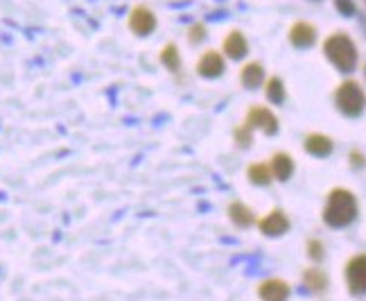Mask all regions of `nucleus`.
<instances>
[{"instance_id":"aec40b11","label":"nucleus","mask_w":366,"mask_h":301,"mask_svg":"<svg viewBox=\"0 0 366 301\" xmlns=\"http://www.w3.org/2000/svg\"><path fill=\"white\" fill-rule=\"evenodd\" d=\"M203 37H206V28H203L201 23H194L188 30V41L190 43H199V41H203Z\"/></svg>"},{"instance_id":"f257e3e1","label":"nucleus","mask_w":366,"mask_h":301,"mask_svg":"<svg viewBox=\"0 0 366 301\" xmlns=\"http://www.w3.org/2000/svg\"><path fill=\"white\" fill-rule=\"evenodd\" d=\"M357 215V200L351 191H344V188H337V191L330 193L326 211H323V220L328 222L330 227H346L351 225Z\"/></svg>"},{"instance_id":"423d86ee","label":"nucleus","mask_w":366,"mask_h":301,"mask_svg":"<svg viewBox=\"0 0 366 301\" xmlns=\"http://www.w3.org/2000/svg\"><path fill=\"white\" fill-rule=\"evenodd\" d=\"M346 277L353 292H366V256H355L348 263Z\"/></svg>"},{"instance_id":"1a4fd4ad","label":"nucleus","mask_w":366,"mask_h":301,"mask_svg":"<svg viewBox=\"0 0 366 301\" xmlns=\"http://www.w3.org/2000/svg\"><path fill=\"white\" fill-rule=\"evenodd\" d=\"M260 229H262V234H267V236H280L289 229V220L283 211H271L267 218L260 222Z\"/></svg>"},{"instance_id":"412c9836","label":"nucleus","mask_w":366,"mask_h":301,"mask_svg":"<svg viewBox=\"0 0 366 301\" xmlns=\"http://www.w3.org/2000/svg\"><path fill=\"white\" fill-rule=\"evenodd\" d=\"M235 139H237V145H240V148H249V145H251V129L249 127H240L235 132Z\"/></svg>"},{"instance_id":"f8f14e48","label":"nucleus","mask_w":366,"mask_h":301,"mask_svg":"<svg viewBox=\"0 0 366 301\" xmlns=\"http://www.w3.org/2000/svg\"><path fill=\"white\" fill-rule=\"evenodd\" d=\"M305 150L314 154V157H328V154L333 152V141L323 134H310L308 139H305Z\"/></svg>"},{"instance_id":"dca6fc26","label":"nucleus","mask_w":366,"mask_h":301,"mask_svg":"<svg viewBox=\"0 0 366 301\" xmlns=\"http://www.w3.org/2000/svg\"><path fill=\"white\" fill-rule=\"evenodd\" d=\"M158 59L167 71H179V68H181V55H179V48L174 46V43H167V46L161 50Z\"/></svg>"},{"instance_id":"a211bd4d","label":"nucleus","mask_w":366,"mask_h":301,"mask_svg":"<svg viewBox=\"0 0 366 301\" xmlns=\"http://www.w3.org/2000/svg\"><path fill=\"white\" fill-rule=\"evenodd\" d=\"M267 98L269 102H274V105H280V102L285 100V86L278 77H271L267 82Z\"/></svg>"},{"instance_id":"4be33fe9","label":"nucleus","mask_w":366,"mask_h":301,"mask_svg":"<svg viewBox=\"0 0 366 301\" xmlns=\"http://www.w3.org/2000/svg\"><path fill=\"white\" fill-rule=\"evenodd\" d=\"M335 7L344 16H353L355 14V3H353V0H335Z\"/></svg>"},{"instance_id":"f3484780","label":"nucleus","mask_w":366,"mask_h":301,"mask_svg":"<svg viewBox=\"0 0 366 301\" xmlns=\"http://www.w3.org/2000/svg\"><path fill=\"white\" fill-rule=\"evenodd\" d=\"M249 179L253 184H258V186H267L271 182L269 166H265V163H253V166L249 168Z\"/></svg>"},{"instance_id":"39448f33","label":"nucleus","mask_w":366,"mask_h":301,"mask_svg":"<svg viewBox=\"0 0 366 301\" xmlns=\"http://www.w3.org/2000/svg\"><path fill=\"white\" fill-rule=\"evenodd\" d=\"M244 127L249 129H262L265 134H276L278 132V120L265 107H253L249 114H246V123Z\"/></svg>"},{"instance_id":"0eeeda50","label":"nucleus","mask_w":366,"mask_h":301,"mask_svg":"<svg viewBox=\"0 0 366 301\" xmlns=\"http://www.w3.org/2000/svg\"><path fill=\"white\" fill-rule=\"evenodd\" d=\"M197 73L201 77H219L224 73V59L217 50H208L203 53L201 59L197 62Z\"/></svg>"},{"instance_id":"7ed1b4c3","label":"nucleus","mask_w":366,"mask_h":301,"mask_svg":"<svg viewBox=\"0 0 366 301\" xmlns=\"http://www.w3.org/2000/svg\"><path fill=\"white\" fill-rule=\"evenodd\" d=\"M337 107L344 111L346 116H360L366 107V96L357 82H344L335 93Z\"/></svg>"},{"instance_id":"5701e85b","label":"nucleus","mask_w":366,"mask_h":301,"mask_svg":"<svg viewBox=\"0 0 366 301\" xmlns=\"http://www.w3.org/2000/svg\"><path fill=\"white\" fill-rule=\"evenodd\" d=\"M310 256H312V258H321V256H323L321 243H317V240H312V243H310Z\"/></svg>"},{"instance_id":"f03ea898","label":"nucleus","mask_w":366,"mask_h":301,"mask_svg":"<svg viewBox=\"0 0 366 301\" xmlns=\"http://www.w3.org/2000/svg\"><path fill=\"white\" fill-rule=\"evenodd\" d=\"M323 50H326L328 59L333 62L339 71H353L355 64H357V48L355 43L351 41V37L344 32H337V34H330L323 43Z\"/></svg>"},{"instance_id":"6e6552de","label":"nucleus","mask_w":366,"mask_h":301,"mask_svg":"<svg viewBox=\"0 0 366 301\" xmlns=\"http://www.w3.org/2000/svg\"><path fill=\"white\" fill-rule=\"evenodd\" d=\"M317 39V30H314V25L299 21L292 25V30H289V41L294 43L296 48H308Z\"/></svg>"},{"instance_id":"9d476101","label":"nucleus","mask_w":366,"mask_h":301,"mask_svg":"<svg viewBox=\"0 0 366 301\" xmlns=\"http://www.w3.org/2000/svg\"><path fill=\"white\" fill-rule=\"evenodd\" d=\"M262 301H285L289 297V286L280 279H269L260 286Z\"/></svg>"},{"instance_id":"ddd939ff","label":"nucleus","mask_w":366,"mask_h":301,"mask_svg":"<svg viewBox=\"0 0 366 301\" xmlns=\"http://www.w3.org/2000/svg\"><path fill=\"white\" fill-rule=\"evenodd\" d=\"M271 175H274L276 179H280V182H285V179L292 177V172H294V161L289 154H276L274 159H271Z\"/></svg>"},{"instance_id":"4468645a","label":"nucleus","mask_w":366,"mask_h":301,"mask_svg":"<svg viewBox=\"0 0 366 301\" xmlns=\"http://www.w3.org/2000/svg\"><path fill=\"white\" fill-rule=\"evenodd\" d=\"M240 80L242 84L246 86V89H258V86L262 84V80H265V68H262L260 64H246L242 68V73H240Z\"/></svg>"},{"instance_id":"20e7f679","label":"nucleus","mask_w":366,"mask_h":301,"mask_svg":"<svg viewBox=\"0 0 366 301\" xmlns=\"http://www.w3.org/2000/svg\"><path fill=\"white\" fill-rule=\"evenodd\" d=\"M129 30L136 32V34H140V37H147V34L154 32L156 28V16L154 12L149 10V7H145V5H138V7H134L131 14H129Z\"/></svg>"},{"instance_id":"2eb2a0df","label":"nucleus","mask_w":366,"mask_h":301,"mask_svg":"<svg viewBox=\"0 0 366 301\" xmlns=\"http://www.w3.org/2000/svg\"><path fill=\"white\" fill-rule=\"evenodd\" d=\"M228 215H231V220L235 222L237 227H249L253 225V213L249 206H244L242 202H233L231 206H228Z\"/></svg>"},{"instance_id":"9b49d317","label":"nucleus","mask_w":366,"mask_h":301,"mask_svg":"<svg viewBox=\"0 0 366 301\" xmlns=\"http://www.w3.org/2000/svg\"><path fill=\"white\" fill-rule=\"evenodd\" d=\"M246 50H249V46H246V39L242 32H228V37L224 39V53L231 57V59H242L246 55Z\"/></svg>"},{"instance_id":"6ab92c4d","label":"nucleus","mask_w":366,"mask_h":301,"mask_svg":"<svg viewBox=\"0 0 366 301\" xmlns=\"http://www.w3.org/2000/svg\"><path fill=\"white\" fill-rule=\"evenodd\" d=\"M305 283H308L312 290H323L326 288V274H321L319 270L305 272Z\"/></svg>"}]
</instances>
